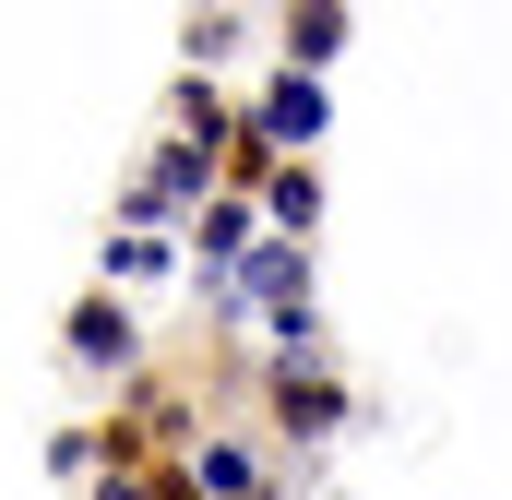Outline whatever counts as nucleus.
<instances>
[{"label": "nucleus", "instance_id": "39448f33", "mask_svg": "<svg viewBox=\"0 0 512 500\" xmlns=\"http://www.w3.org/2000/svg\"><path fill=\"white\" fill-rule=\"evenodd\" d=\"M72 358H84V370H120V358H131V310L84 298V310H72Z\"/></svg>", "mask_w": 512, "mask_h": 500}, {"label": "nucleus", "instance_id": "20e7f679", "mask_svg": "<svg viewBox=\"0 0 512 500\" xmlns=\"http://www.w3.org/2000/svg\"><path fill=\"white\" fill-rule=\"evenodd\" d=\"M334 417H346V381H322V370H286V381H274V429H310V441H322Z\"/></svg>", "mask_w": 512, "mask_h": 500}, {"label": "nucleus", "instance_id": "7ed1b4c3", "mask_svg": "<svg viewBox=\"0 0 512 500\" xmlns=\"http://www.w3.org/2000/svg\"><path fill=\"white\" fill-rule=\"evenodd\" d=\"M262 227H274V239H298V250H310V227H322V167H310V155L262 179Z\"/></svg>", "mask_w": 512, "mask_h": 500}, {"label": "nucleus", "instance_id": "f03ea898", "mask_svg": "<svg viewBox=\"0 0 512 500\" xmlns=\"http://www.w3.org/2000/svg\"><path fill=\"white\" fill-rule=\"evenodd\" d=\"M179 203H215V155H203V143H167V155H155V167H143V179L120 191L131 239H143V227H167Z\"/></svg>", "mask_w": 512, "mask_h": 500}, {"label": "nucleus", "instance_id": "423d86ee", "mask_svg": "<svg viewBox=\"0 0 512 500\" xmlns=\"http://www.w3.org/2000/svg\"><path fill=\"white\" fill-rule=\"evenodd\" d=\"M334 48H346V12H334V0H310V12L286 24V72H310V84H322V60H334Z\"/></svg>", "mask_w": 512, "mask_h": 500}, {"label": "nucleus", "instance_id": "6e6552de", "mask_svg": "<svg viewBox=\"0 0 512 500\" xmlns=\"http://www.w3.org/2000/svg\"><path fill=\"white\" fill-rule=\"evenodd\" d=\"M108 500H155V477H108Z\"/></svg>", "mask_w": 512, "mask_h": 500}, {"label": "nucleus", "instance_id": "0eeeda50", "mask_svg": "<svg viewBox=\"0 0 512 500\" xmlns=\"http://www.w3.org/2000/svg\"><path fill=\"white\" fill-rule=\"evenodd\" d=\"M227 48H239V12H191V24H179V60H191V72H215Z\"/></svg>", "mask_w": 512, "mask_h": 500}, {"label": "nucleus", "instance_id": "f257e3e1", "mask_svg": "<svg viewBox=\"0 0 512 500\" xmlns=\"http://www.w3.org/2000/svg\"><path fill=\"white\" fill-rule=\"evenodd\" d=\"M322 120H334V96H322L310 72H274V84H262V108H251V143L274 155V167H298V155L322 143Z\"/></svg>", "mask_w": 512, "mask_h": 500}]
</instances>
